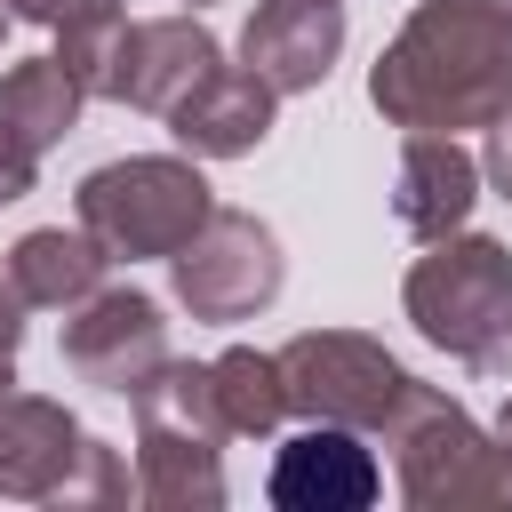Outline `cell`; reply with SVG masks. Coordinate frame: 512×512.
<instances>
[{
    "label": "cell",
    "mask_w": 512,
    "mask_h": 512,
    "mask_svg": "<svg viewBox=\"0 0 512 512\" xmlns=\"http://www.w3.org/2000/svg\"><path fill=\"white\" fill-rule=\"evenodd\" d=\"M400 312L448 360H464L480 376L512 368V248L488 232L424 240V256L400 280Z\"/></svg>",
    "instance_id": "7a4b0ae2"
},
{
    "label": "cell",
    "mask_w": 512,
    "mask_h": 512,
    "mask_svg": "<svg viewBox=\"0 0 512 512\" xmlns=\"http://www.w3.org/2000/svg\"><path fill=\"white\" fill-rule=\"evenodd\" d=\"M48 504H128V464H120V448H112V440H80V456H72V472H64V488H56Z\"/></svg>",
    "instance_id": "ffe728a7"
},
{
    "label": "cell",
    "mask_w": 512,
    "mask_h": 512,
    "mask_svg": "<svg viewBox=\"0 0 512 512\" xmlns=\"http://www.w3.org/2000/svg\"><path fill=\"white\" fill-rule=\"evenodd\" d=\"M488 8H496V16H504V24H512V0H488Z\"/></svg>",
    "instance_id": "4316f807"
},
{
    "label": "cell",
    "mask_w": 512,
    "mask_h": 512,
    "mask_svg": "<svg viewBox=\"0 0 512 512\" xmlns=\"http://www.w3.org/2000/svg\"><path fill=\"white\" fill-rule=\"evenodd\" d=\"M344 56V0H256L240 32V64L272 96H304L336 72Z\"/></svg>",
    "instance_id": "30bf717a"
},
{
    "label": "cell",
    "mask_w": 512,
    "mask_h": 512,
    "mask_svg": "<svg viewBox=\"0 0 512 512\" xmlns=\"http://www.w3.org/2000/svg\"><path fill=\"white\" fill-rule=\"evenodd\" d=\"M120 24H128V16H96V24H64V32H56V64L80 80V96H104V80H112V48H120Z\"/></svg>",
    "instance_id": "d6986e66"
},
{
    "label": "cell",
    "mask_w": 512,
    "mask_h": 512,
    "mask_svg": "<svg viewBox=\"0 0 512 512\" xmlns=\"http://www.w3.org/2000/svg\"><path fill=\"white\" fill-rule=\"evenodd\" d=\"M272 112H280V96L248 64H208L160 120L192 160H240V152H256L272 136Z\"/></svg>",
    "instance_id": "8fae6325"
},
{
    "label": "cell",
    "mask_w": 512,
    "mask_h": 512,
    "mask_svg": "<svg viewBox=\"0 0 512 512\" xmlns=\"http://www.w3.org/2000/svg\"><path fill=\"white\" fill-rule=\"evenodd\" d=\"M8 16H24V24H48V32H64V24L128 16V0H8Z\"/></svg>",
    "instance_id": "44dd1931"
},
{
    "label": "cell",
    "mask_w": 512,
    "mask_h": 512,
    "mask_svg": "<svg viewBox=\"0 0 512 512\" xmlns=\"http://www.w3.org/2000/svg\"><path fill=\"white\" fill-rule=\"evenodd\" d=\"M472 200H480V160L456 136L416 128L400 144V168H392V224L408 240H448V232H464Z\"/></svg>",
    "instance_id": "4fadbf2b"
},
{
    "label": "cell",
    "mask_w": 512,
    "mask_h": 512,
    "mask_svg": "<svg viewBox=\"0 0 512 512\" xmlns=\"http://www.w3.org/2000/svg\"><path fill=\"white\" fill-rule=\"evenodd\" d=\"M480 176L496 184V200H512V104L488 120V144H480Z\"/></svg>",
    "instance_id": "cb8c5ba5"
},
{
    "label": "cell",
    "mask_w": 512,
    "mask_h": 512,
    "mask_svg": "<svg viewBox=\"0 0 512 512\" xmlns=\"http://www.w3.org/2000/svg\"><path fill=\"white\" fill-rule=\"evenodd\" d=\"M80 416L48 392H0V496L8 504H48L80 456Z\"/></svg>",
    "instance_id": "7c38bea8"
},
{
    "label": "cell",
    "mask_w": 512,
    "mask_h": 512,
    "mask_svg": "<svg viewBox=\"0 0 512 512\" xmlns=\"http://www.w3.org/2000/svg\"><path fill=\"white\" fill-rule=\"evenodd\" d=\"M216 192L200 176L192 152H128L80 176L72 216L80 232L112 256V264H144V256H176L200 224H208Z\"/></svg>",
    "instance_id": "3957f363"
},
{
    "label": "cell",
    "mask_w": 512,
    "mask_h": 512,
    "mask_svg": "<svg viewBox=\"0 0 512 512\" xmlns=\"http://www.w3.org/2000/svg\"><path fill=\"white\" fill-rule=\"evenodd\" d=\"M392 480L416 512H456V504H512V448L472 424V408L424 376H408L392 424Z\"/></svg>",
    "instance_id": "277c9868"
},
{
    "label": "cell",
    "mask_w": 512,
    "mask_h": 512,
    "mask_svg": "<svg viewBox=\"0 0 512 512\" xmlns=\"http://www.w3.org/2000/svg\"><path fill=\"white\" fill-rule=\"evenodd\" d=\"M168 280H176V304H184L192 320L232 328V320H256V312L280 296L288 256H280V232H272L264 216H248V208H208V224L168 256Z\"/></svg>",
    "instance_id": "8992f818"
},
{
    "label": "cell",
    "mask_w": 512,
    "mask_h": 512,
    "mask_svg": "<svg viewBox=\"0 0 512 512\" xmlns=\"http://www.w3.org/2000/svg\"><path fill=\"white\" fill-rule=\"evenodd\" d=\"M8 24H16V16H8V0H0V40H8Z\"/></svg>",
    "instance_id": "484cf974"
},
{
    "label": "cell",
    "mask_w": 512,
    "mask_h": 512,
    "mask_svg": "<svg viewBox=\"0 0 512 512\" xmlns=\"http://www.w3.org/2000/svg\"><path fill=\"white\" fill-rule=\"evenodd\" d=\"M264 496L280 512H368L384 496V464L368 456L352 424H304L296 440H280Z\"/></svg>",
    "instance_id": "ba28073f"
},
{
    "label": "cell",
    "mask_w": 512,
    "mask_h": 512,
    "mask_svg": "<svg viewBox=\"0 0 512 512\" xmlns=\"http://www.w3.org/2000/svg\"><path fill=\"white\" fill-rule=\"evenodd\" d=\"M80 80L56 64V56H24V64H8L0 72V128L16 136V144H32V152H48V144H64L72 128H80Z\"/></svg>",
    "instance_id": "2e32d148"
},
{
    "label": "cell",
    "mask_w": 512,
    "mask_h": 512,
    "mask_svg": "<svg viewBox=\"0 0 512 512\" xmlns=\"http://www.w3.org/2000/svg\"><path fill=\"white\" fill-rule=\"evenodd\" d=\"M368 104L392 128L464 136L512 104V24L488 0H424L368 64Z\"/></svg>",
    "instance_id": "6da1fadb"
},
{
    "label": "cell",
    "mask_w": 512,
    "mask_h": 512,
    "mask_svg": "<svg viewBox=\"0 0 512 512\" xmlns=\"http://www.w3.org/2000/svg\"><path fill=\"white\" fill-rule=\"evenodd\" d=\"M208 384H216V408H224L232 440H264V432H280L288 392H280V360H272V352H256V344H224V352L208 360Z\"/></svg>",
    "instance_id": "ac0fdd59"
},
{
    "label": "cell",
    "mask_w": 512,
    "mask_h": 512,
    "mask_svg": "<svg viewBox=\"0 0 512 512\" xmlns=\"http://www.w3.org/2000/svg\"><path fill=\"white\" fill-rule=\"evenodd\" d=\"M496 440H504V448H512V400H504V416H496Z\"/></svg>",
    "instance_id": "d4e9b609"
},
{
    "label": "cell",
    "mask_w": 512,
    "mask_h": 512,
    "mask_svg": "<svg viewBox=\"0 0 512 512\" xmlns=\"http://www.w3.org/2000/svg\"><path fill=\"white\" fill-rule=\"evenodd\" d=\"M24 288H16V272H8V256H0V392L16 384V352H24Z\"/></svg>",
    "instance_id": "7402d4cb"
},
{
    "label": "cell",
    "mask_w": 512,
    "mask_h": 512,
    "mask_svg": "<svg viewBox=\"0 0 512 512\" xmlns=\"http://www.w3.org/2000/svg\"><path fill=\"white\" fill-rule=\"evenodd\" d=\"M32 184H40V152H32V144H16V136L0 128V208H16Z\"/></svg>",
    "instance_id": "603a6c76"
},
{
    "label": "cell",
    "mask_w": 512,
    "mask_h": 512,
    "mask_svg": "<svg viewBox=\"0 0 512 512\" xmlns=\"http://www.w3.org/2000/svg\"><path fill=\"white\" fill-rule=\"evenodd\" d=\"M64 368L96 392H136L160 360H168V320H160V296L144 288H96L64 312Z\"/></svg>",
    "instance_id": "52a82bcc"
},
{
    "label": "cell",
    "mask_w": 512,
    "mask_h": 512,
    "mask_svg": "<svg viewBox=\"0 0 512 512\" xmlns=\"http://www.w3.org/2000/svg\"><path fill=\"white\" fill-rule=\"evenodd\" d=\"M192 8H208V0H192Z\"/></svg>",
    "instance_id": "83f0119b"
},
{
    "label": "cell",
    "mask_w": 512,
    "mask_h": 512,
    "mask_svg": "<svg viewBox=\"0 0 512 512\" xmlns=\"http://www.w3.org/2000/svg\"><path fill=\"white\" fill-rule=\"evenodd\" d=\"M136 496L152 512H216L224 504V448H208V440H136Z\"/></svg>",
    "instance_id": "e0dca14e"
},
{
    "label": "cell",
    "mask_w": 512,
    "mask_h": 512,
    "mask_svg": "<svg viewBox=\"0 0 512 512\" xmlns=\"http://www.w3.org/2000/svg\"><path fill=\"white\" fill-rule=\"evenodd\" d=\"M8 272H16V288H24V304H40V312H72L80 296H96L104 288V272H112V256L72 224H40V232H24L16 248H8Z\"/></svg>",
    "instance_id": "5bb4252c"
},
{
    "label": "cell",
    "mask_w": 512,
    "mask_h": 512,
    "mask_svg": "<svg viewBox=\"0 0 512 512\" xmlns=\"http://www.w3.org/2000/svg\"><path fill=\"white\" fill-rule=\"evenodd\" d=\"M128 408H136V440H208V448L232 440V424L216 408V384H208V360H160L128 392Z\"/></svg>",
    "instance_id": "9a60e30c"
},
{
    "label": "cell",
    "mask_w": 512,
    "mask_h": 512,
    "mask_svg": "<svg viewBox=\"0 0 512 512\" xmlns=\"http://www.w3.org/2000/svg\"><path fill=\"white\" fill-rule=\"evenodd\" d=\"M208 64H224L216 32L192 16H136L120 24V48H112V80H104V104H136V112H168Z\"/></svg>",
    "instance_id": "9c48e42d"
},
{
    "label": "cell",
    "mask_w": 512,
    "mask_h": 512,
    "mask_svg": "<svg viewBox=\"0 0 512 512\" xmlns=\"http://www.w3.org/2000/svg\"><path fill=\"white\" fill-rule=\"evenodd\" d=\"M280 392H288V416L304 424H352V432H384L400 392H408V368L360 336V328H304L288 336L280 352Z\"/></svg>",
    "instance_id": "5b68a950"
}]
</instances>
